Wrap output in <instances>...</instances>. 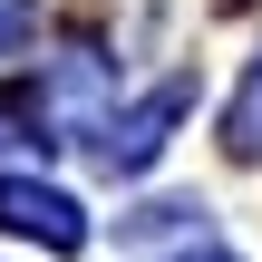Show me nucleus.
<instances>
[{
  "label": "nucleus",
  "mask_w": 262,
  "mask_h": 262,
  "mask_svg": "<svg viewBox=\"0 0 262 262\" xmlns=\"http://www.w3.org/2000/svg\"><path fill=\"white\" fill-rule=\"evenodd\" d=\"M194 262H233V253H194Z\"/></svg>",
  "instance_id": "obj_5"
},
{
  "label": "nucleus",
  "mask_w": 262,
  "mask_h": 262,
  "mask_svg": "<svg viewBox=\"0 0 262 262\" xmlns=\"http://www.w3.org/2000/svg\"><path fill=\"white\" fill-rule=\"evenodd\" d=\"M0 233H19V243H39V253H78V243H88V214H78L58 185H39V175H0Z\"/></svg>",
  "instance_id": "obj_2"
},
{
  "label": "nucleus",
  "mask_w": 262,
  "mask_h": 262,
  "mask_svg": "<svg viewBox=\"0 0 262 262\" xmlns=\"http://www.w3.org/2000/svg\"><path fill=\"white\" fill-rule=\"evenodd\" d=\"M194 107V78H165V88H146L136 107H117L107 126H97V165L107 175H146L156 156H165V136H175V117Z\"/></svg>",
  "instance_id": "obj_1"
},
{
  "label": "nucleus",
  "mask_w": 262,
  "mask_h": 262,
  "mask_svg": "<svg viewBox=\"0 0 262 262\" xmlns=\"http://www.w3.org/2000/svg\"><path fill=\"white\" fill-rule=\"evenodd\" d=\"M10 39H19V19H10V10H0V49H10Z\"/></svg>",
  "instance_id": "obj_4"
},
{
  "label": "nucleus",
  "mask_w": 262,
  "mask_h": 262,
  "mask_svg": "<svg viewBox=\"0 0 262 262\" xmlns=\"http://www.w3.org/2000/svg\"><path fill=\"white\" fill-rule=\"evenodd\" d=\"M224 156H262V58L243 68V88H233V107H224Z\"/></svg>",
  "instance_id": "obj_3"
}]
</instances>
